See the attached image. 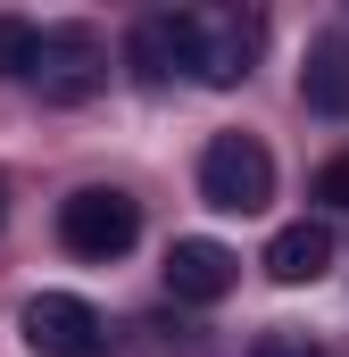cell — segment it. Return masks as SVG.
I'll use <instances>...</instances> for the list:
<instances>
[{"mask_svg": "<svg viewBox=\"0 0 349 357\" xmlns=\"http://www.w3.org/2000/svg\"><path fill=\"white\" fill-rule=\"evenodd\" d=\"M158 42H167L174 75H191V84H208V91H233L250 75V59H258V17L200 0V8H167L158 17Z\"/></svg>", "mask_w": 349, "mask_h": 357, "instance_id": "6da1fadb", "label": "cell"}, {"mask_svg": "<svg viewBox=\"0 0 349 357\" xmlns=\"http://www.w3.org/2000/svg\"><path fill=\"white\" fill-rule=\"evenodd\" d=\"M200 199L216 216H266L274 199V158H266L258 133H216L200 150Z\"/></svg>", "mask_w": 349, "mask_h": 357, "instance_id": "7a4b0ae2", "label": "cell"}, {"mask_svg": "<svg viewBox=\"0 0 349 357\" xmlns=\"http://www.w3.org/2000/svg\"><path fill=\"white\" fill-rule=\"evenodd\" d=\"M42 100H59V108H84L91 91L108 84V50H100V33L91 25H34V67H25Z\"/></svg>", "mask_w": 349, "mask_h": 357, "instance_id": "3957f363", "label": "cell"}, {"mask_svg": "<svg viewBox=\"0 0 349 357\" xmlns=\"http://www.w3.org/2000/svg\"><path fill=\"white\" fill-rule=\"evenodd\" d=\"M59 241L91 258V266H108V258H125L133 241H142V208L125 199V191H108V183H91L75 199H59Z\"/></svg>", "mask_w": 349, "mask_h": 357, "instance_id": "277c9868", "label": "cell"}, {"mask_svg": "<svg viewBox=\"0 0 349 357\" xmlns=\"http://www.w3.org/2000/svg\"><path fill=\"white\" fill-rule=\"evenodd\" d=\"M25 349L34 357H108V324L75 291H42V299H25Z\"/></svg>", "mask_w": 349, "mask_h": 357, "instance_id": "5b68a950", "label": "cell"}, {"mask_svg": "<svg viewBox=\"0 0 349 357\" xmlns=\"http://www.w3.org/2000/svg\"><path fill=\"white\" fill-rule=\"evenodd\" d=\"M233 282H242V258H233L225 241H200V233H191V241L167 250V291L183 307H208V299H225Z\"/></svg>", "mask_w": 349, "mask_h": 357, "instance_id": "8992f818", "label": "cell"}, {"mask_svg": "<svg viewBox=\"0 0 349 357\" xmlns=\"http://www.w3.org/2000/svg\"><path fill=\"white\" fill-rule=\"evenodd\" d=\"M266 274H274L283 291H299V282H325V274H333V225H316V216L283 225V233L266 241Z\"/></svg>", "mask_w": 349, "mask_h": 357, "instance_id": "52a82bcc", "label": "cell"}, {"mask_svg": "<svg viewBox=\"0 0 349 357\" xmlns=\"http://www.w3.org/2000/svg\"><path fill=\"white\" fill-rule=\"evenodd\" d=\"M299 100H308L316 116H349V33H316V42H308Z\"/></svg>", "mask_w": 349, "mask_h": 357, "instance_id": "ba28073f", "label": "cell"}, {"mask_svg": "<svg viewBox=\"0 0 349 357\" xmlns=\"http://www.w3.org/2000/svg\"><path fill=\"white\" fill-rule=\"evenodd\" d=\"M25 67H34V25L0 17V75H25Z\"/></svg>", "mask_w": 349, "mask_h": 357, "instance_id": "9c48e42d", "label": "cell"}, {"mask_svg": "<svg viewBox=\"0 0 349 357\" xmlns=\"http://www.w3.org/2000/svg\"><path fill=\"white\" fill-rule=\"evenodd\" d=\"M316 199L325 208H349V158H325L316 167Z\"/></svg>", "mask_w": 349, "mask_h": 357, "instance_id": "30bf717a", "label": "cell"}, {"mask_svg": "<svg viewBox=\"0 0 349 357\" xmlns=\"http://www.w3.org/2000/svg\"><path fill=\"white\" fill-rule=\"evenodd\" d=\"M250 357H325V349H316L308 333H266V341H258Z\"/></svg>", "mask_w": 349, "mask_h": 357, "instance_id": "8fae6325", "label": "cell"}, {"mask_svg": "<svg viewBox=\"0 0 349 357\" xmlns=\"http://www.w3.org/2000/svg\"><path fill=\"white\" fill-rule=\"evenodd\" d=\"M0 216H8V183H0Z\"/></svg>", "mask_w": 349, "mask_h": 357, "instance_id": "7c38bea8", "label": "cell"}]
</instances>
